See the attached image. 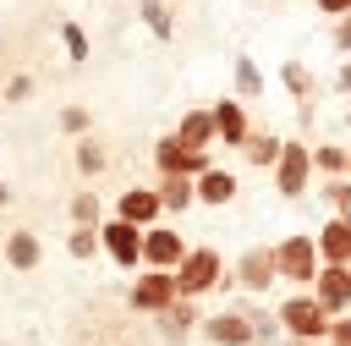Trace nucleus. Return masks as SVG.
Instances as JSON below:
<instances>
[{"instance_id":"obj_6","label":"nucleus","mask_w":351,"mask_h":346,"mask_svg":"<svg viewBox=\"0 0 351 346\" xmlns=\"http://www.w3.org/2000/svg\"><path fill=\"white\" fill-rule=\"evenodd\" d=\"M307 181H313V148L307 143H285V154L274 165V192L280 198H307Z\"/></svg>"},{"instance_id":"obj_16","label":"nucleus","mask_w":351,"mask_h":346,"mask_svg":"<svg viewBox=\"0 0 351 346\" xmlns=\"http://www.w3.org/2000/svg\"><path fill=\"white\" fill-rule=\"evenodd\" d=\"M176 137H181L186 148H203V154H208V143L219 137V121H214V110H186V115L176 121Z\"/></svg>"},{"instance_id":"obj_24","label":"nucleus","mask_w":351,"mask_h":346,"mask_svg":"<svg viewBox=\"0 0 351 346\" xmlns=\"http://www.w3.org/2000/svg\"><path fill=\"white\" fill-rule=\"evenodd\" d=\"M280 82H285V93H291L296 104H313V71H307L302 60H285V66H280Z\"/></svg>"},{"instance_id":"obj_40","label":"nucleus","mask_w":351,"mask_h":346,"mask_svg":"<svg viewBox=\"0 0 351 346\" xmlns=\"http://www.w3.org/2000/svg\"><path fill=\"white\" fill-rule=\"evenodd\" d=\"M346 176H351V170H346Z\"/></svg>"},{"instance_id":"obj_31","label":"nucleus","mask_w":351,"mask_h":346,"mask_svg":"<svg viewBox=\"0 0 351 346\" xmlns=\"http://www.w3.org/2000/svg\"><path fill=\"white\" fill-rule=\"evenodd\" d=\"M60 38H66V55L82 66V60H88V33H82L77 22H66V27H60Z\"/></svg>"},{"instance_id":"obj_39","label":"nucleus","mask_w":351,"mask_h":346,"mask_svg":"<svg viewBox=\"0 0 351 346\" xmlns=\"http://www.w3.org/2000/svg\"><path fill=\"white\" fill-rule=\"evenodd\" d=\"M346 126H351V115H346Z\"/></svg>"},{"instance_id":"obj_29","label":"nucleus","mask_w":351,"mask_h":346,"mask_svg":"<svg viewBox=\"0 0 351 346\" xmlns=\"http://www.w3.org/2000/svg\"><path fill=\"white\" fill-rule=\"evenodd\" d=\"M324 203H335V214H340V220H351V176L329 181V187H324Z\"/></svg>"},{"instance_id":"obj_11","label":"nucleus","mask_w":351,"mask_h":346,"mask_svg":"<svg viewBox=\"0 0 351 346\" xmlns=\"http://www.w3.org/2000/svg\"><path fill=\"white\" fill-rule=\"evenodd\" d=\"M203 341L208 346H252V319L230 302V308H219V313L203 319Z\"/></svg>"},{"instance_id":"obj_21","label":"nucleus","mask_w":351,"mask_h":346,"mask_svg":"<svg viewBox=\"0 0 351 346\" xmlns=\"http://www.w3.org/2000/svg\"><path fill=\"white\" fill-rule=\"evenodd\" d=\"M71 165L82 170V181H93V176H104V170H110V154H104V143L88 132V137H77V148H71Z\"/></svg>"},{"instance_id":"obj_15","label":"nucleus","mask_w":351,"mask_h":346,"mask_svg":"<svg viewBox=\"0 0 351 346\" xmlns=\"http://www.w3.org/2000/svg\"><path fill=\"white\" fill-rule=\"evenodd\" d=\"M208 110H214V121H219V143L241 148V143L252 137V126H247V104H241V99H219V104H208Z\"/></svg>"},{"instance_id":"obj_32","label":"nucleus","mask_w":351,"mask_h":346,"mask_svg":"<svg viewBox=\"0 0 351 346\" xmlns=\"http://www.w3.org/2000/svg\"><path fill=\"white\" fill-rule=\"evenodd\" d=\"M329 346H351V313H340V319L329 324Z\"/></svg>"},{"instance_id":"obj_18","label":"nucleus","mask_w":351,"mask_h":346,"mask_svg":"<svg viewBox=\"0 0 351 346\" xmlns=\"http://www.w3.org/2000/svg\"><path fill=\"white\" fill-rule=\"evenodd\" d=\"M230 198H236V176H230V170H219V165H208V170L197 176V203L219 209V203H230Z\"/></svg>"},{"instance_id":"obj_20","label":"nucleus","mask_w":351,"mask_h":346,"mask_svg":"<svg viewBox=\"0 0 351 346\" xmlns=\"http://www.w3.org/2000/svg\"><path fill=\"white\" fill-rule=\"evenodd\" d=\"M241 154H247V165L274 170V165H280V154H285V137H274V132H252V137L241 143Z\"/></svg>"},{"instance_id":"obj_36","label":"nucleus","mask_w":351,"mask_h":346,"mask_svg":"<svg viewBox=\"0 0 351 346\" xmlns=\"http://www.w3.org/2000/svg\"><path fill=\"white\" fill-rule=\"evenodd\" d=\"M335 93H351V55H346V66L335 71Z\"/></svg>"},{"instance_id":"obj_30","label":"nucleus","mask_w":351,"mask_h":346,"mask_svg":"<svg viewBox=\"0 0 351 346\" xmlns=\"http://www.w3.org/2000/svg\"><path fill=\"white\" fill-rule=\"evenodd\" d=\"M88 126H93V115H88L82 104H66V110H60V132H71V137H88Z\"/></svg>"},{"instance_id":"obj_7","label":"nucleus","mask_w":351,"mask_h":346,"mask_svg":"<svg viewBox=\"0 0 351 346\" xmlns=\"http://www.w3.org/2000/svg\"><path fill=\"white\" fill-rule=\"evenodd\" d=\"M99 242H104V253L115 258V269H137V264H143V231H137V225H126V220L110 214V220L99 225Z\"/></svg>"},{"instance_id":"obj_2","label":"nucleus","mask_w":351,"mask_h":346,"mask_svg":"<svg viewBox=\"0 0 351 346\" xmlns=\"http://www.w3.org/2000/svg\"><path fill=\"white\" fill-rule=\"evenodd\" d=\"M274 313H280V324H285V335H291V341H329V324H335V319L318 308V297H313V291L285 297Z\"/></svg>"},{"instance_id":"obj_17","label":"nucleus","mask_w":351,"mask_h":346,"mask_svg":"<svg viewBox=\"0 0 351 346\" xmlns=\"http://www.w3.org/2000/svg\"><path fill=\"white\" fill-rule=\"evenodd\" d=\"M247 319H252V346H280V335H285V324H280V313H269L263 302H252V297H241L236 302Z\"/></svg>"},{"instance_id":"obj_8","label":"nucleus","mask_w":351,"mask_h":346,"mask_svg":"<svg viewBox=\"0 0 351 346\" xmlns=\"http://www.w3.org/2000/svg\"><path fill=\"white\" fill-rule=\"evenodd\" d=\"M192 247L181 242V231H170V225H154V231H143V269H181V258H186Z\"/></svg>"},{"instance_id":"obj_9","label":"nucleus","mask_w":351,"mask_h":346,"mask_svg":"<svg viewBox=\"0 0 351 346\" xmlns=\"http://www.w3.org/2000/svg\"><path fill=\"white\" fill-rule=\"evenodd\" d=\"M159 214H165L159 187H126V192L115 198V220H126V225H137V231H154Z\"/></svg>"},{"instance_id":"obj_27","label":"nucleus","mask_w":351,"mask_h":346,"mask_svg":"<svg viewBox=\"0 0 351 346\" xmlns=\"http://www.w3.org/2000/svg\"><path fill=\"white\" fill-rule=\"evenodd\" d=\"M137 11H143V22H148V33H154L159 44H165V38H176V22H170V5H165V0H143Z\"/></svg>"},{"instance_id":"obj_10","label":"nucleus","mask_w":351,"mask_h":346,"mask_svg":"<svg viewBox=\"0 0 351 346\" xmlns=\"http://www.w3.org/2000/svg\"><path fill=\"white\" fill-rule=\"evenodd\" d=\"M313 297H318V308H324L329 319L351 313V269H346V264H324L318 280H313Z\"/></svg>"},{"instance_id":"obj_28","label":"nucleus","mask_w":351,"mask_h":346,"mask_svg":"<svg viewBox=\"0 0 351 346\" xmlns=\"http://www.w3.org/2000/svg\"><path fill=\"white\" fill-rule=\"evenodd\" d=\"M66 253H71V258H93V253H104V242H99V231H88V225H71V236H66Z\"/></svg>"},{"instance_id":"obj_23","label":"nucleus","mask_w":351,"mask_h":346,"mask_svg":"<svg viewBox=\"0 0 351 346\" xmlns=\"http://www.w3.org/2000/svg\"><path fill=\"white\" fill-rule=\"evenodd\" d=\"M313 170H324L329 181H340V176L351 170V148H340V143H318V148H313Z\"/></svg>"},{"instance_id":"obj_3","label":"nucleus","mask_w":351,"mask_h":346,"mask_svg":"<svg viewBox=\"0 0 351 346\" xmlns=\"http://www.w3.org/2000/svg\"><path fill=\"white\" fill-rule=\"evenodd\" d=\"M274 264H280V280H291V286H313L318 280V269H324V258H318V236H285L280 247H274Z\"/></svg>"},{"instance_id":"obj_1","label":"nucleus","mask_w":351,"mask_h":346,"mask_svg":"<svg viewBox=\"0 0 351 346\" xmlns=\"http://www.w3.org/2000/svg\"><path fill=\"white\" fill-rule=\"evenodd\" d=\"M225 286V258H219V247H192L186 258H181V269H176V291L186 297V302H197V297H208V291H219Z\"/></svg>"},{"instance_id":"obj_14","label":"nucleus","mask_w":351,"mask_h":346,"mask_svg":"<svg viewBox=\"0 0 351 346\" xmlns=\"http://www.w3.org/2000/svg\"><path fill=\"white\" fill-rule=\"evenodd\" d=\"M318 258H324V264H346V269H351V220L329 214V220L318 225Z\"/></svg>"},{"instance_id":"obj_5","label":"nucleus","mask_w":351,"mask_h":346,"mask_svg":"<svg viewBox=\"0 0 351 346\" xmlns=\"http://www.w3.org/2000/svg\"><path fill=\"white\" fill-rule=\"evenodd\" d=\"M154 165H159V176H192V181H197L214 159H208L203 148H186L176 132H165V137L154 143Z\"/></svg>"},{"instance_id":"obj_26","label":"nucleus","mask_w":351,"mask_h":346,"mask_svg":"<svg viewBox=\"0 0 351 346\" xmlns=\"http://www.w3.org/2000/svg\"><path fill=\"white\" fill-rule=\"evenodd\" d=\"M230 71H236V99H258V93H263V71H258L252 55H236Z\"/></svg>"},{"instance_id":"obj_25","label":"nucleus","mask_w":351,"mask_h":346,"mask_svg":"<svg viewBox=\"0 0 351 346\" xmlns=\"http://www.w3.org/2000/svg\"><path fill=\"white\" fill-rule=\"evenodd\" d=\"M71 225H88V231H99V225H104V198L82 187V192L71 198Z\"/></svg>"},{"instance_id":"obj_22","label":"nucleus","mask_w":351,"mask_h":346,"mask_svg":"<svg viewBox=\"0 0 351 346\" xmlns=\"http://www.w3.org/2000/svg\"><path fill=\"white\" fill-rule=\"evenodd\" d=\"M159 203H165L170 214L192 209V203H197V181H192V176H159Z\"/></svg>"},{"instance_id":"obj_13","label":"nucleus","mask_w":351,"mask_h":346,"mask_svg":"<svg viewBox=\"0 0 351 346\" xmlns=\"http://www.w3.org/2000/svg\"><path fill=\"white\" fill-rule=\"evenodd\" d=\"M154 324H159V341H165V346H181L192 330H203V319H197V302H186V297H176L165 313H154Z\"/></svg>"},{"instance_id":"obj_37","label":"nucleus","mask_w":351,"mask_h":346,"mask_svg":"<svg viewBox=\"0 0 351 346\" xmlns=\"http://www.w3.org/2000/svg\"><path fill=\"white\" fill-rule=\"evenodd\" d=\"M5 203H11V187H5V181H0V209H5Z\"/></svg>"},{"instance_id":"obj_4","label":"nucleus","mask_w":351,"mask_h":346,"mask_svg":"<svg viewBox=\"0 0 351 346\" xmlns=\"http://www.w3.org/2000/svg\"><path fill=\"white\" fill-rule=\"evenodd\" d=\"M176 297H181V291H176V275H170V269H143V275L132 280V291H126V308H132V313H165Z\"/></svg>"},{"instance_id":"obj_33","label":"nucleus","mask_w":351,"mask_h":346,"mask_svg":"<svg viewBox=\"0 0 351 346\" xmlns=\"http://www.w3.org/2000/svg\"><path fill=\"white\" fill-rule=\"evenodd\" d=\"M27 93H33V77H11V82H5V99H11V104H22Z\"/></svg>"},{"instance_id":"obj_38","label":"nucleus","mask_w":351,"mask_h":346,"mask_svg":"<svg viewBox=\"0 0 351 346\" xmlns=\"http://www.w3.org/2000/svg\"><path fill=\"white\" fill-rule=\"evenodd\" d=\"M291 346H329V341H291Z\"/></svg>"},{"instance_id":"obj_12","label":"nucleus","mask_w":351,"mask_h":346,"mask_svg":"<svg viewBox=\"0 0 351 346\" xmlns=\"http://www.w3.org/2000/svg\"><path fill=\"white\" fill-rule=\"evenodd\" d=\"M236 280H241V291H252V297L274 291V280H280L274 247H247V253H241V264H236Z\"/></svg>"},{"instance_id":"obj_34","label":"nucleus","mask_w":351,"mask_h":346,"mask_svg":"<svg viewBox=\"0 0 351 346\" xmlns=\"http://www.w3.org/2000/svg\"><path fill=\"white\" fill-rule=\"evenodd\" d=\"M335 49H340V55H351V16H340V22H335Z\"/></svg>"},{"instance_id":"obj_35","label":"nucleus","mask_w":351,"mask_h":346,"mask_svg":"<svg viewBox=\"0 0 351 346\" xmlns=\"http://www.w3.org/2000/svg\"><path fill=\"white\" fill-rule=\"evenodd\" d=\"M313 5H318V11H329L335 22H340V16H351V0H313Z\"/></svg>"},{"instance_id":"obj_19","label":"nucleus","mask_w":351,"mask_h":346,"mask_svg":"<svg viewBox=\"0 0 351 346\" xmlns=\"http://www.w3.org/2000/svg\"><path fill=\"white\" fill-rule=\"evenodd\" d=\"M0 253H5V264H11V269H38V258H44V242H38L33 231H11Z\"/></svg>"}]
</instances>
